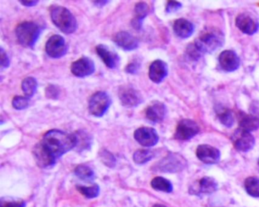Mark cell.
Returning <instances> with one entry per match:
<instances>
[{
  "instance_id": "1",
  "label": "cell",
  "mask_w": 259,
  "mask_h": 207,
  "mask_svg": "<svg viewBox=\"0 0 259 207\" xmlns=\"http://www.w3.org/2000/svg\"><path fill=\"white\" fill-rule=\"evenodd\" d=\"M76 145L75 134L53 129L48 131L41 141L34 146L33 154L39 167L47 169L54 166L60 157L76 147Z\"/></svg>"
},
{
  "instance_id": "2",
  "label": "cell",
  "mask_w": 259,
  "mask_h": 207,
  "mask_svg": "<svg viewBox=\"0 0 259 207\" xmlns=\"http://www.w3.org/2000/svg\"><path fill=\"white\" fill-rule=\"evenodd\" d=\"M224 35L218 28H205L194 42L196 49L201 54H211L224 46Z\"/></svg>"
},
{
  "instance_id": "3",
  "label": "cell",
  "mask_w": 259,
  "mask_h": 207,
  "mask_svg": "<svg viewBox=\"0 0 259 207\" xmlns=\"http://www.w3.org/2000/svg\"><path fill=\"white\" fill-rule=\"evenodd\" d=\"M53 23L66 34H73L78 28L76 19L70 11L65 7H56L51 10Z\"/></svg>"
},
{
  "instance_id": "4",
  "label": "cell",
  "mask_w": 259,
  "mask_h": 207,
  "mask_svg": "<svg viewBox=\"0 0 259 207\" xmlns=\"http://www.w3.org/2000/svg\"><path fill=\"white\" fill-rule=\"evenodd\" d=\"M41 34V28L35 22H25L19 24L16 29L19 43L25 47H34Z\"/></svg>"
},
{
  "instance_id": "5",
  "label": "cell",
  "mask_w": 259,
  "mask_h": 207,
  "mask_svg": "<svg viewBox=\"0 0 259 207\" xmlns=\"http://www.w3.org/2000/svg\"><path fill=\"white\" fill-rule=\"evenodd\" d=\"M110 105L111 99L108 93L104 91H98L89 99V112L92 116L101 118L108 111Z\"/></svg>"
},
{
  "instance_id": "6",
  "label": "cell",
  "mask_w": 259,
  "mask_h": 207,
  "mask_svg": "<svg viewBox=\"0 0 259 207\" xmlns=\"http://www.w3.org/2000/svg\"><path fill=\"white\" fill-rule=\"evenodd\" d=\"M186 161L178 153L168 154L154 166V169L161 172H178L186 167Z\"/></svg>"
},
{
  "instance_id": "7",
  "label": "cell",
  "mask_w": 259,
  "mask_h": 207,
  "mask_svg": "<svg viewBox=\"0 0 259 207\" xmlns=\"http://www.w3.org/2000/svg\"><path fill=\"white\" fill-rule=\"evenodd\" d=\"M118 96L122 105L128 108L138 107L143 102L142 93L133 86L125 85L119 87Z\"/></svg>"
},
{
  "instance_id": "8",
  "label": "cell",
  "mask_w": 259,
  "mask_h": 207,
  "mask_svg": "<svg viewBox=\"0 0 259 207\" xmlns=\"http://www.w3.org/2000/svg\"><path fill=\"white\" fill-rule=\"evenodd\" d=\"M199 131V126L195 121L192 119H183L177 125L174 137L181 141H187L197 135Z\"/></svg>"
},
{
  "instance_id": "9",
  "label": "cell",
  "mask_w": 259,
  "mask_h": 207,
  "mask_svg": "<svg viewBox=\"0 0 259 207\" xmlns=\"http://www.w3.org/2000/svg\"><path fill=\"white\" fill-rule=\"evenodd\" d=\"M232 143L235 149L239 152H248L254 147L255 140L251 133L243 130H236L232 136Z\"/></svg>"
},
{
  "instance_id": "10",
  "label": "cell",
  "mask_w": 259,
  "mask_h": 207,
  "mask_svg": "<svg viewBox=\"0 0 259 207\" xmlns=\"http://www.w3.org/2000/svg\"><path fill=\"white\" fill-rule=\"evenodd\" d=\"M236 25L239 31L247 35H253L259 28L257 18L250 13H240L236 19Z\"/></svg>"
},
{
  "instance_id": "11",
  "label": "cell",
  "mask_w": 259,
  "mask_h": 207,
  "mask_svg": "<svg viewBox=\"0 0 259 207\" xmlns=\"http://www.w3.org/2000/svg\"><path fill=\"white\" fill-rule=\"evenodd\" d=\"M47 54L53 59H60L64 57L68 51L66 40L62 36L54 35L48 40L45 46Z\"/></svg>"
},
{
  "instance_id": "12",
  "label": "cell",
  "mask_w": 259,
  "mask_h": 207,
  "mask_svg": "<svg viewBox=\"0 0 259 207\" xmlns=\"http://www.w3.org/2000/svg\"><path fill=\"white\" fill-rule=\"evenodd\" d=\"M134 137L139 144L146 147L155 146L159 141V136L157 131L149 127L138 128L135 131Z\"/></svg>"
},
{
  "instance_id": "13",
  "label": "cell",
  "mask_w": 259,
  "mask_h": 207,
  "mask_svg": "<svg viewBox=\"0 0 259 207\" xmlns=\"http://www.w3.org/2000/svg\"><path fill=\"white\" fill-rule=\"evenodd\" d=\"M95 63L89 57H81L79 60L74 62L71 66V72L78 78L90 76L95 72Z\"/></svg>"
},
{
  "instance_id": "14",
  "label": "cell",
  "mask_w": 259,
  "mask_h": 207,
  "mask_svg": "<svg viewBox=\"0 0 259 207\" xmlns=\"http://www.w3.org/2000/svg\"><path fill=\"white\" fill-rule=\"evenodd\" d=\"M196 156L198 160L205 164H215L221 158L219 149L207 144H201L197 147Z\"/></svg>"
},
{
  "instance_id": "15",
  "label": "cell",
  "mask_w": 259,
  "mask_h": 207,
  "mask_svg": "<svg viewBox=\"0 0 259 207\" xmlns=\"http://www.w3.org/2000/svg\"><path fill=\"white\" fill-rule=\"evenodd\" d=\"M219 64L225 72H234L240 66V59L234 51L224 50L220 54Z\"/></svg>"
},
{
  "instance_id": "16",
  "label": "cell",
  "mask_w": 259,
  "mask_h": 207,
  "mask_svg": "<svg viewBox=\"0 0 259 207\" xmlns=\"http://www.w3.org/2000/svg\"><path fill=\"white\" fill-rule=\"evenodd\" d=\"M96 52L107 68L115 69L119 67L120 58L114 51L109 49L105 45L100 44L96 47Z\"/></svg>"
},
{
  "instance_id": "17",
  "label": "cell",
  "mask_w": 259,
  "mask_h": 207,
  "mask_svg": "<svg viewBox=\"0 0 259 207\" xmlns=\"http://www.w3.org/2000/svg\"><path fill=\"white\" fill-rule=\"evenodd\" d=\"M113 41L119 47L125 51L135 50L139 46L138 39L126 31H120L115 34Z\"/></svg>"
},
{
  "instance_id": "18",
  "label": "cell",
  "mask_w": 259,
  "mask_h": 207,
  "mask_svg": "<svg viewBox=\"0 0 259 207\" xmlns=\"http://www.w3.org/2000/svg\"><path fill=\"white\" fill-rule=\"evenodd\" d=\"M166 112L167 110L164 104L155 101L146 109L145 116L153 123H160L164 119Z\"/></svg>"
},
{
  "instance_id": "19",
  "label": "cell",
  "mask_w": 259,
  "mask_h": 207,
  "mask_svg": "<svg viewBox=\"0 0 259 207\" xmlns=\"http://www.w3.org/2000/svg\"><path fill=\"white\" fill-rule=\"evenodd\" d=\"M168 75V66L162 60H155L149 68L150 79L156 84H160Z\"/></svg>"
},
{
  "instance_id": "20",
  "label": "cell",
  "mask_w": 259,
  "mask_h": 207,
  "mask_svg": "<svg viewBox=\"0 0 259 207\" xmlns=\"http://www.w3.org/2000/svg\"><path fill=\"white\" fill-rule=\"evenodd\" d=\"M174 33L181 39H187L193 34L195 26L187 19H179L174 24Z\"/></svg>"
},
{
  "instance_id": "21",
  "label": "cell",
  "mask_w": 259,
  "mask_h": 207,
  "mask_svg": "<svg viewBox=\"0 0 259 207\" xmlns=\"http://www.w3.org/2000/svg\"><path fill=\"white\" fill-rule=\"evenodd\" d=\"M218 189V183L210 177H204L198 181V184L195 187H192V193H204V194H209V193H213Z\"/></svg>"
},
{
  "instance_id": "22",
  "label": "cell",
  "mask_w": 259,
  "mask_h": 207,
  "mask_svg": "<svg viewBox=\"0 0 259 207\" xmlns=\"http://www.w3.org/2000/svg\"><path fill=\"white\" fill-rule=\"evenodd\" d=\"M149 13V7L145 3H138L135 7V18L132 21V25L136 30L142 28V22Z\"/></svg>"
},
{
  "instance_id": "23",
  "label": "cell",
  "mask_w": 259,
  "mask_h": 207,
  "mask_svg": "<svg viewBox=\"0 0 259 207\" xmlns=\"http://www.w3.org/2000/svg\"><path fill=\"white\" fill-rule=\"evenodd\" d=\"M239 128L243 131L251 132L259 128V117L254 115L242 113L239 121Z\"/></svg>"
},
{
  "instance_id": "24",
  "label": "cell",
  "mask_w": 259,
  "mask_h": 207,
  "mask_svg": "<svg viewBox=\"0 0 259 207\" xmlns=\"http://www.w3.org/2000/svg\"><path fill=\"white\" fill-rule=\"evenodd\" d=\"M217 115L220 122L227 128H231L234 123V117L233 113L228 109L219 107L217 109Z\"/></svg>"
},
{
  "instance_id": "25",
  "label": "cell",
  "mask_w": 259,
  "mask_h": 207,
  "mask_svg": "<svg viewBox=\"0 0 259 207\" xmlns=\"http://www.w3.org/2000/svg\"><path fill=\"white\" fill-rule=\"evenodd\" d=\"M75 134L77 138L76 147L78 148V150H84L90 148L92 142L90 134L83 130L76 131Z\"/></svg>"
},
{
  "instance_id": "26",
  "label": "cell",
  "mask_w": 259,
  "mask_h": 207,
  "mask_svg": "<svg viewBox=\"0 0 259 207\" xmlns=\"http://www.w3.org/2000/svg\"><path fill=\"white\" fill-rule=\"evenodd\" d=\"M151 187L154 190H160V191L170 193L172 190V186L170 181H168L166 178L162 177H156L151 181Z\"/></svg>"
},
{
  "instance_id": "27",
  "label": "cell",
  "mask_w": 259,
  "mask_h": 207,
  "mask_svg": "<svg viewBox=\"0 0 259 207\" xmlns=\"http://www.w3.org/2000/svg\"><path fill=\"white\" fill-rule=\"evenodd\" d=\"M37 80L33 77L25 78L22 83V89L27 97L30 98L34 96L37 91Z\"/></svg>"
},
{
  "instance_id": "28",
  "label": "cell",
  "mask_w": 259,
  "mask_h": 207,
  "mask_svg": "<svg viewBox=\"0 0 259 207\" xmlns=\"http://www.w3.org/2000/svg\"><path fill=\"white\" fill-rule=\"evenodd\" d=\"M155 153L150 149H139L135 152L133 160L136 164L143 165L154 158Z\"/></svg>"
},
{
  "instance_id": "29",
  "label": "cell",
  "mask_w": 259,
  "mask_h": 207,
  "mask_svg": "<svg viewBox=\"0 0 259 207\" xmlns=\"http://www.w3.org/2000/svg\"><path fill=\"white\" fill-rule=\"evenodd\" d=\"M245 188L250 196L259 197V178L249 177L245 181Z\"/></svg>"
},
{
  "instance_id": "30",
  "label": "cell",
  "mask_w": 259,
  "mask_h": 207,
  "mask_svg": "<svg viewBox=\"0 0 259 207\" xmlns=\"http://www.w3.org/2000/svg\"><path fill=\"white\" fill-rule=\"evenodd\" d=\"M75 172V175L78 178L84 180V181H92L95 178V173H94L93 170L89 166H84V165H80L76 167Z\"/></svg>"
},
{
  "instance_id": "31",
  "label": "cell",
  "mask_w": 259,
  "mask_h": 207,
  "mask_svg": "<svg viewBox=\"0 0 259 207\" xmlns=\"http://www.w3.org/2000/svg\"><path fill=\"white\" fill-rule=\"evenodd\" d=\"M78 190L81 192V194L84 195L87 198H95L99 195V186L95 184L92 187H82L78 186Z\"/></svg>"
},
{
  "instance_id": "32",
  "label": "cell",
  "mask_w": 259,
  "mask_h": 207,
  "mask_svg": "<svg viewBox=\"0 0 259 207\" xmlns=\"http://www.w3.org/2000/svg\"><path fill=\"white\" fill-rule=\"evenodd\" d=\"M30 105L29 98L27 96H16L13 99V107L17 110H24Z\"/></svg>"
},
{
  "instance_id": "33",
  "label": "cell",
  "mask_w": 259,
  "mask_h": 207,
  "mask_svg": "<svg viewBox=\"0 0 259 207\" xmlns=\"http://www.w3.org/2000/svg\"><path fill=\"white\" fill-rule=\"evenodd\" d=\"M25 202L20 199L5 197L0 200V207H25Z\"/></svg>"
},
{
  "instance_id": "34",
  "label": "cell",
  "mask_w": 259,
  "mask_h": 207,
  "mask_svg": "<svg viewBox=\"0 0 259 207\" xmlns=\"http://www.w3.org/2000/svg\"><path fill=\"white\" fill-rule=\"evenodd\" d=\"M186 55L191 60H194V61H197V60H199L202 57V54L196 49L194 43H190L187 46Z\"/></svg>"
},
{
  "instance_id": "35",
  "label": "cell",
  "mask_w": 259,
  "mask_h": 207,
  "mask_svg": "<svg viewBox=\"0 0 259 207\" xmlns=\"http://www.w3.org/2000/svg\"><path fill=\"white\" fill-rule=\"evenodd\" d=\"M60 90L57 86L54 84H50L45 90V94L48 99H57L60 96Z\"/></svg>"
},
{
  "instance_id": "36",
  "label": "cell",
  "mask_w": 259,
  "mask_h": 207,
  "mask_svg": "<svg viewBox=\"0 0 259 207\" xmlns=\"http://www.w3.org/2000/svg\"><path fill=\"white\" fill-rule=\"evenodd\" d=\"M100 156H101V160L104 162V164L107 165L109 167H113L116 164V159L108 151L104 149L101 152Z\"/></svg>"
},
{
  "instance_id": "37",
  "label": "cell",
  "mask_w": 259,
  "mask_h": 207,
  "mask_svg": "<svg viewBox=\"0 0 259 207\" xmlns=\"http://www.w3.org/2000/svg\"><path fill=\"white\" fill-rule=\"evenodd\" d=\"M182 4L177 1H168L166 7V12L167 13H176L181 9Z\"/></svg>"
},
{
  "instance_id": "38",
  "label": "cell",
  "mask_w": 259,
  "mask_h": 207,
  "mask_svg": "<svg viewBox=\"0 0 259 207\" xmlns=\"http://www.w3.org/2000/svg\"><path fill=\"white\" fill-rule=\"evenodd\" d=\"M0 58H1V60H0L1 68L2 69H7L10 66V60L7 53L5 52V50L3 48H1V49H0Z\"/></svg>"
},
{
  "instance_id": "39",
  "label": "cell",
  "mask_w": 259,
  "mask_h": 207,
  "mask_svg": "<svg viewBox=\"0 0 259 207\" xmlns=\"http://www.w3.org/2000/svg\"><path fill=\"white\" fill-rule=\"evenodd\" d=\"M139 69V63H131L125 68V72H126V73L131 74V75H134V74L137 73Z\"/></svg>"
},
{
  "instance_id": "40",
  "label": "cell",
  "mask_w": 259,
  "mask_h": 207,
  "mask_svg": "<svg viewBox=\"0 0 259 207\" xmlns=\"http://www.w3.org/2000/svg\"><path fill=\"white\" fill-rule=\"evenodd\" d=\"M19 2H20L22 5L25 6V7H32L37 5L39 1H36V0H34V1H22V0H21Z\"/></svg>"
},
{
  "instance_id": "41",
  "label": "cell",
  "mask_w": 259,
  "mask_h": 207,
  "mask_svg": "<svg viewBox=\"0 0 259 207\" xmlns=\"http://www.w3.org/2000/svg\"><path fill=\"white\" fill-rule=\"evenodd\" d=\"M93 2L97 7H104L106 4H108L109 1H93Z\"/></svg>"
},
{
  "instance_id": "42",
  "label": "cell",
  "mask_w": 259,
  "mask_h": 207,
  "mask_svg": "<svg viewBox=\"0 0 259 207\" xmlns=\"http://www.w3.org/2000/svg\"><path fill=\"white\" fill-rule=\"evenodd\" d=\"M153 207H166L165 206V205H161V204H156V205H154Z\"/></svg>"
},
{
  "instance_id": "43",
  "label": "cell",
  "mask_w": 259,
  "mask_h": 207,
  "mask_svg": "<svg viewBox=\"0 0 259 207\" xmlns=\"http://www.w3.org/2000/svg\"><path fill=\"white\" fill-rule=\"evenodd\" d=\"M257 165H258V167H259V159H258V161H257Z\"/></svg>"
}]
</instances>
